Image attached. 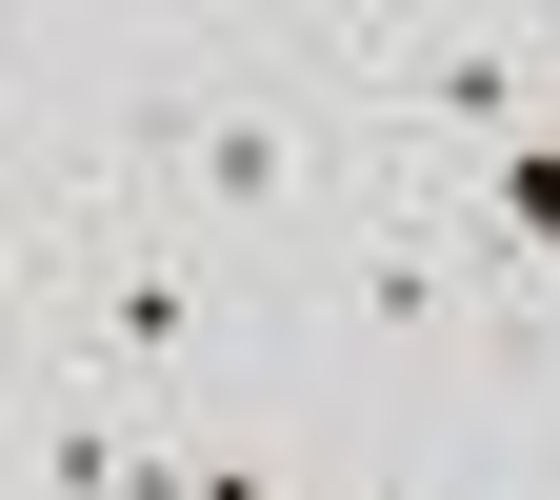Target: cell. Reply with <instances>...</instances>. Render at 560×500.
<instances>
[{"label": "cell", "mask_w": 560, "mask_h": 500, "mask_svg": "<svg viewBox=\"0 0 560 500\" xmlns=\"http://www.w3.org/2000/svg\"><path fill=\"white\" fill-rule=\"evenodd\" d=\"M40 500H180V461L140 441L120 400H60V420H40Z\"/></svg>", "instance_id": "7a4b0ae2"}, {"label": "cell", "mask_w": 560, "mask_h": 500, "mask_svg": "<svg viewBox=\"0 0 560 500\" xmlns=\"http://www.w3.org/2000/svg\"><path fill=\"white\" fill-rule=\"evenodd\" d=\"M400 101H420V120H521V60H501V40H420Z\"/></svg>", "instance_id": "277c9868"}, {"label": "cell", "mask_w": 560, "mask_h": 500, "mask_svg": "<svg viewBox=\"0 0 560 500\" xmlns=\"http://www.w3.org/2000/svg\"><path fill=\"white\" fill-rule=\"evenodd\" d=\"M200 340V280L180 260H101V361H180Z\"/></svg>", "instance_id": "3957f363"}, {"label": "cell", "mask_w": 560, "mask_h": 500, "mask_svg": "<svg viewBox=\"0 0 560 500\" xmlns=\"http://www.w3.org/2000/svg\"><path fill=\"white\" fill-rule=\"evenodd\" d=\"M361 321L381 340H441V241H361Z\"/></svg>", "instance_id": "5b68a950"}, {"label": "cell", "mask_w": 560, "mask_h": 500, "mask_svg": "<svg viewBox=\"0 0 560 500\" xmlns=\"http://www.w3.org/2000/svg\"><path fill=\"white\" fill-rule=\"evenodd\" d=\"M140 140H161L221 221H280V200H301V120H280V101H161Z\"/></svg>", "instance_id": "6da1fadb"}, {"label": "cell", "mask_w": 560, "mask_h": 500, "mask_svg": "<svg viewBox=\"0 0 560 500\" xmlns=\"http://www.w3.org/2000/svg\"><path fill=\"white\" fill-rule=\"evenodd\" d=\"M480 221H501L521 260H560V140H501V181H480Z\"/></svg>", "instance_id": "8992f818"}, {"label": "cell", "mask_w": 560, "mask_h": 500, "mask_svg": "<svg viewBox=\"0 0 560 500\" xmlns=\"http://www.w3.org/2000/svg\"><path fill=\"white\" fill-rule=\"evenodd\" d=\"M180 500H280V480L260 461H180Z\"/></svg>", "instance_id": "52a82bcc"}]
</instances>
